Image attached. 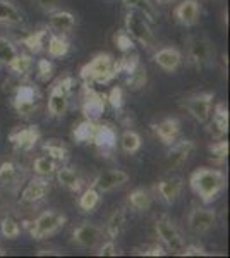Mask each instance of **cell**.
<instances>
[{
	"instance_id": "obj_10",
	"label": "cell",
	"mask_w": 230,
	"mask_h": 258,
	"mask_svg": "<svg viewBox=\"0 0 230 258\" xmlns=\"http://www.w3.org/2000/svg\"><path fill=\"white\" fill-rule=\"evenodd\" d=\"M103 238V229L95 226L91 222H81L72 229V241L74 246L83 249H95Z\"/></svg>"
},
{
	"instance_id": "obj_31",
	"label": "cell",
	"mask_w": 230,
	"mask_h": 258,
	"mask_svg": "<svg viewBox=\"0 0 230 258\" xmlns=\"http://www.w3.org/2000/svg\"><path fill=\"white\" fill-rule=\"evenodd\" d=\"M58 162L55 159H52L50 155L47 153H43V155H38L35 160L31 162V170L35 176H41V177H52L55 176L57 169H58Z\"/></svg>"
},
{
	"instance_id": "obj_6",
	"label": "cell",
	"mask_w": 230,
	"mask_h": 258,
	"mask_svg": "<svg viewBox=\"0 0 230 258\" xmlns=\"http://www.w3.org/2000/svg\"><path fill=\"white\" fill-rule=\"evenodd\" d=\"M187 47V62L198 69L211 66L215 60V47L206 36L192 35L186 40Z\"/></svg>"
},
{
	"instance_id": "obj_24",
	"label": "cell",
	"mask_w": 230,
	"mask_h": 258,
	"mask_svg": "<svg viewBox=\"0 0 230 258\" xmlns=\"http://www.w3.org/2000/svg\"><path fill=\"white\" fill-rule=\"evenodd\" d=\"M155 135L160 138L163 145H172L181 135V120L177 117H165L155 124Z\"/></svg>"
},
{
	"instance_id": "obj_45",
	"label": "cell",
	"mask_w": 230,
	"mask_h": 258,
	"mask_svg": "<svg viewBox=\"0 0 230 258\" xmlns=\"http://www.w3.org/2000/svg\"><path fill=\"white\" fill-rule=\"evenodd\" d=\"M107 102L110 103L114 109H122L124 105V97H122V90L119 88V86H115V88H112L110 93L107 95Z\"/></svg>"
},
{
	"instance_id": "obj_28",
	"label": "cell",
	"mask_w": 230,
	"mask_h": 258,
	"mask_svg": "<svg viewBox=\"0 0 230 258\" xmlns=\"http://www.w3.org/2000/svg\"><path fill=\"white\" fill-rule=\"evenodd\" d=\"M41 150H43V153H47V155L52 157V159H55L58 164H65L70 157L69 147L58 138H50L47 141H43Z\"/></svg>"
},
{
	"instance_id": "obj_42",
	"label": "cell",
	"mask_w": 230,
	"mask_h": 258,
	"mask_svg": "<svg viewBox=\"0 0 230 258\" xmlns=\"http://www.w3.org/2000/svg\"><path fill=\"white\" fill-rule=\"evenodd\" d=\"M137 255H144V256H163L167 255L165 248L160 246L158 243H153V244H143L141 248L136 249Z\"/></svg>"
},
{
	"instance_id": "obj_8",
	"label": "cell",
	"mask_w": 230,
	"mask_h": 258,
	"mask_svg": "<svg viewBox=\"0 0 230 258\" xmlns=\"http://www.w3.org/2000/svg\"><path fill=\"white\" fill-rule=\"evenodd\" d=\"M155 232H157L158 239L162 241L165 249L174 253H182L186 243H184L182 234L179 232V229L175 227V224L169 215H160L155 220Z\"/></svg>"
},
{
	"instance_id": "obj_20",
	"label": "cell",
	"mask_w": 230,
	"mask_h": 258,
	"mask_svg": "<svg viewBox=\"0 0 230 258\" xmlns=\"http://www.w3.org/2000/svg\"><path fill=\"white\" fill-rule=\"evenodd\" d=\"M57 182L62 186L64 189L70 191V193H81V189L85 188V177L79 174L78 169L69 167V165L60 164L55 172Z\"/></svg>"
},
{
	"instance_id": "obj_14",
	"label": "cell",
	"mask_w": 230,
	"mask_h": 258,
	"mask_svg": "<svg viewBox=\"0 0 230 258\" xmlns=\"http://www.w3.org/2000/svg\"><path fill=\"white\" fill-rule=\"evenodd\" d=\"M169 147L170 148L165 157V165L167 169L175 170V169H181L191 159V155L196 150V143L192 140H181V141H174Z\"/></svg>"
},
{
	"instance_id": "obj_36",
	"label": "cell",
	"mask_w": 230,
	"mask_h": 258,
	"mask_svg": "<svg viewBox=\"0 0 230 258\" xmlns=\"http://www.w3.org/2000/svg\"><path fill=\"white\" fill-rule=\"evenodd\" d=\"M47 36H48L47 28H43V30L35 31V33H31V35H28L26 38L21 40V43H23L31 53H38V52H41V50L45 48V43H47Z\"/></svg>"
},
{
	"instance_id": "obj_38",
	"label": "cell",
	"mask_w": 230,
	"mask_h": 258,
	"mask_svg": "<svg viewBox=\"0 0 230 258\" xmlns=\"http://www.w3.org/2000/svg\"><path fill=\"white\" fill-rule=\"evenodd\" d=\"M208 152H210V159L216 165H223L228 155V141H225L223 138L213 141V143L208 145Z\"/></svg>"
},
{
	"instance_id": "obj_27",
	"label": "cell",
	"mask_w": 230,
	"mask_h": 258,
	"mask_svg": "<svg viewBox=\"0 0 230 258\" xmlns=\"http://www.w3.org/2000/svg\"><path fill=\"white\" fill-rule=\"evenodd\" d=\"M91 143H93L100 152H103V153L110 152V150L115 147V133L108 126H103V124L96 122V129H95L93 138H91Z\"/></svg>"
},
{
	"instance_id": "obj_39",
	"label": "cell",
	"mask_w": 230,
	"mask_h": 258,
	"mask_svg": "<svg viewBox=\"0 0 230 258\" xmlns=\"http://www.w3.org/2000/svg\"><path fill=\"white\" fill-rule=\"evenodd\" d=\"M0 234L6 239H18L21 234V226L14 217L7 215L0 220Z\"/></svg>"
},
{
	"instance_id": "obj_16",
	"label": "cell",
	"mask_w": 230,
	"mask_h": 258,
	"mask_svg": "<svg viewBox=\"0 0 230 258\" xmlns=\"http://www.w3.org/2000/svg\"><path fill=\"white\" fill-rule=\"evenodd\" d=\"M184 189V179L172 176V177H163L155 184L153 193L155 197H158L165 205H174L182 195Z\"/></svg>"
},
{
	"instance_id": "obj_7",
	"label": "cell",
	"mask_w": 230,
	"mask_h": 258,
	"mask_svg": "<svg viewBox=\"0 0 230 258\" xmlns=\"http://www.w3.org/2000/svg\"><path fill=\"white\" fill-rule=\"evenodd\" d=\"M12 109L23 119L35 115L40 109V95L35 86L21 83L19 88L12 95Z\"/></svg>"
},
{
	"instance_id": "obj_34",
	"label": "cell",
	"mask_w": 230,
	"mask_h": 258,
	"mask_svg": "<svg viewBox=\"0 0 230 258\" xmlns=\"http://www.w3.org/2000/svg\"><path fill=\"white\" fill-rule=\"evenodd\" d=\"M100 202H102V193L90 184L81 193V197H79V200H78V205L83 212H95L96 209H98Z\"/></svg>"
},
{
	"instance_id": "obj_17",
	"label": "cell",
	"mask_w": 230,
	"mask_h": 258,
	"mask_svg": "<svg viewBox=\"0 0 230 258\" xmlns=\"http://www.w3.org/2000/svg\"><path fill=\"white\" fill-rule=\"evenodd\" d=\"M129 182V174L125 172L122 169H110V170H105V172L98 174L91 186L96 188L100 193H110L114 189H119L122 188L124 184Z\"/></svg>"
},
{
	"instance_id": "obj_19",
	"label": "cell",
	"mask_w": 230,
	"mask_h": 258,
	"mask_svg": "<svg viewBox=\"0 0 230 258\" xmlns=\"http://www.w3.org/2000/svg\"><path fill=\"white\" fill-rule=\"evenodd\" d=\"M153 62L165 73H177L184 62V53L177 47H162L153 53Z\"/></svg>"
},
{
	"instance_id": "obj_49",
	"label": "cell",
	"mask_w": 230,
	"mask_h": 258,
	"mask_svg": "<svg viewBox=\"0 0 230 258\" xmlns=\"http://www.w3.org/2000/svg\"><path fill=\"white\" fill-rule=\"evenodd\" d=\"M160 2H172V0H160Z\"/></svg>"
},
{
	"instance_id": "obj_29",
	"label": "cell",
	"mask_w": 230,
	"mask_h": 258,
	"mask_svg": "<svg viewBox=\"0 0 230 258\" xmlns=\"http://www.w3.org/2000/svg\"><path fill=\"white\" fill-rule=\"evenodd\" d=\"M125 222H127L125 210L124 209H115L110 215H108V219L105 222V229H103V234H105L108 239H117V236L124 231Z\"/></svg>"
},
{
	"instance_id": "obj_25",
	"label": "cell",
	"mask_w": 230,
	"mask_h": 258,
	"mask_svg": "<svg viewBox=\"0 0 230 258\" xmlns=\"http://www.w3.org/2000/svg\"><path fill=\"white\" fill-rule=\"evenodd\" d=\"M155 193L148 188H136L127 195V205L136 212H146L153 207Z\"/></svg>"
},
{
	"instance_id": "obj_3",
	"label": "cell",
	"mask_w": 230,
	"mask_h": 258,
	"mask_svg": "<svg viewBox=\"0 0 230 258\" xmlns=\"http://www.w3.org/2000/svg\"><path fill=\"white\" fill-rule=\"evenodd\" d=\"M76 81L72 76L65 74V76L58 78L53 83V86L50 88L48 93V102H47V114L53 119H62L69 110V102H70V93H72Z\"/></svg>"
},
{
	"instance_id": "obj_32",
	"label": "cell",
	"mask_w": 230,
	"mask_h": 258,
	"mask_svg": "<svg viewBox=\"0 0 230 258\" xmlns=\"http://www.w3.org/2000/svg\"><path fill=\"white\" fill-rule=\"evenodd\" d=\"M120 150H122L124 153H127V155H134L141 150L143 147V138H141V135L134 129H125V131L120 135Z\"/></svg>"
},
{
	"instance_id": "obj_2",
	"label": "cell",
	"mask_w": 230,
	"mask_h": 258,
	"mask_svg": "<svg viewBox=\"0 0 230 258\" xmlns=\"http://www.w3.org/2000/svg\"><path fill=\"white\" fill-rule=\"evenodd\" d=\"M119 73H120V60H115L112 53L102 52L98 55H95L86 66H83L81 80L85 81V85H95V83L107 85Z\"/></svg>"
},
{
	"instance_id": "obj_33",
	"label": "cell",
	"mask_w": 230,
	"mask_h": 258,
	"mask_svg": "<svg viewBox=\"0 0 230 258\" xmlns=\"http://www.w3.org/2000/svg\"><path fill=\"white\" fill-rule=\"evenodd\" d=\"M9 69L18 78H26L33 73V69H35V59L26 52H19L18 55H16V59L9 64Z\"/></svg>"
},
{
	"instance_id": "obj_47",
	"label": "cell",
	"mask_w": 230,
	"mask_h": 258,
	"mask_svg": "<svg viewBox=\"0 0 230 258\" xmlns=\"http://www.w3.org/2000/svg\"><path fill=\"white\" fill-rule=\"evenodd\" d=\"M181 255H186V256H199V255H206V251H204L203 246H198V244H187V246H184L182 253Z\"/></svg>"
},
{
	"instance_id": "obj_11",
	"label": "cell",
	"mask_w": 230,
	"mask_h": 258,
	"mask_svg": "<svg viewBox=\"0 0 230 258\" xmlns=\"http://www.w3.org/2000/svg\"><path fill=\"white\" fill-rule=\"evenodd\" d=\"M216 226V212L203 207H194L187 215V227L191 232L201 236L210 232Z\"/></svg>"
},
{
	"instance_id": "obj_37",
	"label": "cell",
	"mask_w": 230,
	"mask_h": 258,
	"mask_svg": "<svg viewBox=\"0 0 230 258\" xmlns=\"http://www.w3.org/2000/svg\"><path fill=\"white\" fill-rule=\"evenodd\" d=\"M19 53V48L16 47V43L9 40L7 36H0V68L6 66L9 68V64L16 59V55Z\"/></svg>"
},
{
	"instance_id": "obj_23",
	"label": "cell",
	"mask_w": 230,
	"mask_h": 258,
	"mask_svg": "<svg viewBox=\"0 0 230 258\" xmlns=\"http://www.w3.org/2000/svg\"><path fill=\"white\" fill-rule=\"evenodd\" d=\"M48 28L52 33L58 35H69L70 31L76 28V16L69 11L55 9L48 12Z\"/></svg>"
},
{
	"instance_id": "obj_40",
	"label": "cell",
	"mask_w": 230,
	"mask_h": 258,
	"mask_svg": "<svg viewBox=\"0 0 230 258\" xmlns=\"http://www.w3.org/2000/svg\"><path fill=\"white\" fill-rule=\"evenodd\" d=\"M146 80H148V74H146V69L144 66H141V62L136 66L132 71L127 73V85L131 90H139L143 88L146 85Z\"/></svg>"
},
{
	"instance_id": "obj_9",
	"label": "cell",
	"mask_w": 230,
	"mask_h": 258,
	"mask_svg": "<svg viewBox=\"0 0 230 258\" xmlns=\"http://www.w3.org/2000/svg\"><path fill=\"white\" fill-rule=\"evenodd\" d=\"M213 100H215V93L201 91V93H194L189 95L187 98H184L182 107L189 112L192 119H196L201 124H206L213 109Z\"/></svg>"
},
{
	"instance_id": "obj_13",
	"label": "cell",
	"mask_w": 230,
	"mask_h": 258,
	"mask_svg": "<svg viewBox=\"0 0 230 258\" xmlns=\"http://www.w3.org/2000/svg\"><path fill=\"white\" fill-rule=\"evenodd\" d=\"M105 105H107V95L98 93L96 90L90 88V85H85L81 93V109L83 114L86 115V119L96 120L105 112Z\"/></svg>"
},
{
	"instance_id": "obj_35",
	"label": "cell",
	"mask_w": 230,
	"mask_h": 258,
	"mask_svg": "<svg viewBox=\"0 0 230 258\" xmlns=\"http://www.w3.org/2000/svg\"><path fill=\"white\" fill-rule=\"evenodd\" d=\"M120 2H122L127 9L143 14L149 23H155L158 18V11L155 9V6L149 0H120Z\"/></svg>"
},
{
	"instance_id": "obj_44",
	"label": "cell",
	"mask_w": 230,
	"mask_h": 258,
	"mask_svg": "<svg viewBox=\"0 0 230 258\" xmlns=\"http://www.w3.org/2000/svg\"><path fill=\"white\" fill-rule=\"evenodd\" d=\"M117 253L119 251H117L114 239H108V241H105V243H102V244L96 246V255L98 256H115Z\"/></svg>"
},
{
	"instance_id": "obj_26",
	"label": "cell",
	"mask_w": 230,
	"mask_h": 258,
	"mask_svg": "<svg viewBox=\"0 0 230 258\" xmlns=\"http://www.w3.org/2000/svg\"><path fill=\"white\" fill-rule=\"evenodd\" d=\"M24 23V16L18 7L9 0H0V26H21Z\"/></svg>"
},
{
	"instance_id": "obj_48",
	"label": "cell",
	"mask_w": 230,
	"mask_h": 258,
	"mask_svg": "<svg viewBox=\"0 0 230 258\" xmlns=\"http://www.w3.org/2000/svg\"><path fill=\"white\" fill-rule=\"evenodd\" d=\"M21 80H14V78H9V80L4 81V86H2V91L4 93H9V95H14V91L19 88L21 85Z\"/></svg>"
},
{
	"instance_id": "obj_46",
	"label": "cell",
	"mask_w": 230,
	"mask_h": 258,
	"mask_svg": "<svg viewBox=\"0 0 230 258\" xmlns=\"http://www.w3.org/2000/svg\"><path fill=\"white\" fill-rule=\"evenodd\" d=\"M33 4H35L38 9H41L43 12H52L58 9V6H60V0H31Z\"/></svg>"
},
{
	"instance_id": "obj_18",
	"label": "cell",
	"mask_w": 230,
	"mask_h": 258,
	"mask_svg": "<svg viewBox=\"0 0 230 258\" xmlns=\"http://www.w3.org/2000/svg\"><path fill=\"white\" fill-rule=\"evenodd\" d=\"M174 18L184 28H194L201 19V4L199 0H182L174 9Z\"/></svg>"
},
{
	"instance_id": "obj_1",
	"label": "cell",
	"mask_w": 230,
	"mask_h": 258,
	"mask_svg": "<svg viewBox=\"0 0 230 258\" xmlns=\"http://www.w3.org/2000/svg\"><path fill=\"white\" fill-rule=\"evenodd\" d=\"M189 186L192 193L201 200L204 205H210L215 200H218L220 195L227 188V176L220 169L199 167L191 174Z\"/></svg>"
},
{
	"instance_id": "obj_22",
	"label": "cell",
	"mask_w": 230,
	"mask_h": 258,
	"mask_svg": "<svg viewBox=\"0 0 230 258\" xmlns=\"http://www.w3.org/2000/svg\"><path fill=\"white\" fill-rule=\"evenodd\" d=\"M213 114H210L208 119V133L215 140L223 138L228 133V109L223 103H216L215 109H211Z\"/></svg>"
},
{
	"instance_id": "obj_21",
	"label": "cell",
	"mask_w": 230,
	"mask_h": 258,
	"mask_svg": "<svg viewBox=\"0 0 230 258\" xmlns=\"http://www.w3.org/2000/svg\"><path fill=\"white\" fill-rule=\"evenodd\" d=\"M24 170L14 160H4L0 164V189H14L23 182Z\"/></svg>"
},
{
	"instance_id": "obj_30",
	"label": "cell",
	"mask_w": 230,
	"mask_h": 258,
	"mask_svg": "<svg viewBox=\"0 0 230 258\" xmlns=\"http://www.w3.org/2000/svg\"><path fill=\"white\" fill-rule=\"evenodd\" d=\"M45 48H47L48 57H52V59H58V57L67 55L70 45H69V40L65 38V35L50 33V35L47 36V43H45Z\"/></svg>"
},
{
	"instance_id": "obj_12",
	"label": "cell",
	"mask_w": 230,
	"mask_h": 258,
	"mask_svg": "<svg viewBox=\"0 0 230 258\" xmlns=\"http://www.w3.org/2000/svg\"><path fill=\"white\" fill-rule=\"evenodd\" d=\"M41 133L38 126H21L9 135V141L16 152H31L38 145Z\"/></svg>"
},
{
	"instance_id": "obj_41",
	"label": "cell",
	"mask_w": 230,
	"mask_h": 258,
	"mask_svg": "<svg viewBox=\"0 0 230 258\" xmlns=\"http://www.w3.org/2000/svg\"><path fill=\"white\" fill-rule=\"evenodd\" d=\"M35 66H36V73H38V80L40 81L47 83L48 80H52L55 68H53V64L48 59H40Z\"/></svg>"
},
{
	"instance_id": "obj_5",
	"label": "cell",
	"mask_w": 230,
	"mask_h": 258,
	"mask_svg": "<svg viewBox=\"0 0 230 258\" xmlns=\"http://www.w3.org/2000/svg\"><path fill=\"white\" fill-rule=\"evenodd\" d=\"M124 31L131 36L132 41H137L141 47L151 48L155 45V33L151 30V23L143 14L129 9L124 19Z\"/></svg>"
},
{
	"instance_id": "obj_43",
	"label": "cell",
	"mask_w": 230,
	"mask_h": 258,
	"mask_svg": "<svg viewBox=\"0 0 230 258\" xmlns=\"http://www.w3.org/2000/svg\"><path fill=\"white\" fill-rule=\"evenodd\" d=\"M115 43L119 45V48L122 50V52H131L132 48H134V41H132V38L131 36L127 35L125 31H120V33H117L115 35Z\"/></svg>"
},
{
	"instance_id": "obj_4",
	"label": "cell",
	"mask_w": 230,
	"mask_h": 258,
	"mask_svg": "<svg viewBox=\"0 0 230 258\" xmlns=\"http://www.w3.org/2000/svg\"><path fill=\"white\" fill-rule=\"evenodd\" d=\"M67 224V215L57 210H45L29 224V234L33 239H45L57 234Z\"/></svg>"
},
{
	"instance_id": "obj_15",
	"label": "cell",
	"mask_w": 230,
	"mask_h": 258,
	"mask_svg": "<svg viewBox=\"0 0 230 258\" xmlns=\"http://www.w3.org/2000/svg\"><path fill=\"white\" fill-rule=\"evenodd\" d=\"M52 184H50L48 177H41V176H33L26 182L24 189L21 191V203H29V205H35V203L41 202L48 197Z\"/></svg>"
}]
</instances>
